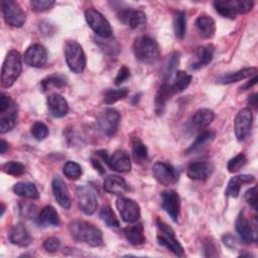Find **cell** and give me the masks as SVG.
I'll return each mask as SVG.
<instances>
[{
	"label": "cell",
	"instance_id": "6f0895ef",
	"mask_svg": "<svg viewBox=\"0 0 258 258\" xmlns=\"http://www.w3.org/2000/svg\"><path fill=\"white\" fill-rule=\"evenodd\" d=\"M256 82H257V76L256 75H254V77L250 80V81H248L241 89H243V90H247V89H250L252 86H254L255 84H256Z\"/></svg>",
	"mask_w": 258,
	"mask_h": 258
},
{
	"label": "cell",
	"instance_id": "ffe728a7",
	"mask_svg": "<svg viewBox=\"0 0 258 258\" xmlns=\"http://www.w3.org/2000/svg\"><path fill=\"white\" fill-rule=\"evenodd\" d=\"M47 107L51 115L55 118H61L69 112V105L67 100L59 94H51L47 97Z\"/></svg>",
	"mask_w": 258,
	"mask_h": 258
},
{
	"label": "cell",
	"instance_id": "f35d334b",
	"mask_svg": "<svg viewBox=\"0 0 258 258\" xmlns=\"http://www.w3.org/2000/svg\"><path fill=\"white\" fill-rule=\"evenodd\" d=\"M129 94L128 88L120 89H110L104 94V102L106 104H113L119 100L124 99Z\"/></svg>",
	"mask_w": 258,
	"mask_h": 258
},
{
	"label": "cell",
	"instance_id": "8fae6325",
	"mask_svg": "<svg viewBox=\"0 0 258 258\" xmlns=\"http://www.w3.org/2000/svg\"><path fill=\"white\" fill-rule=\"evenodd\" d=\"M236 230L240 235L241 239L249 244L257 241V221L254 218L252 221L249 220L243 213L239 215L236 221Z\"/></svg>",
	"mask_w": 258,
	"mask_h": 258
},
{
	"label": "cell",
	"instance_id": "680465c9",
	"mask_svg": "<svg viewBox=\"0 0 258 258\" xmlns=\"http://www.w3.org/2000/svg\"><path fill=\"white\" fill-rule=\"evenodd\" d=\"M248 102L251 106H253L254 108H257V94H252L251 96H249Z\"/></svg>",
	"mask_w": 258,
	"mask_h": 258
},
{
	"label": "cell",
	"instance_id": "74e56055",
	"mask_svg": "<svg viewBox=\"0 0 258 258\" xmlns=\"http://www.w3.org/2000/svg\"><path fill=\"white\" fill-rule=\"evenodd\" d=\"M97 43L100 46V48L109 55H115L119 52V44L117 41L112 37H99L97 39Z\"/></svg>",
	"mask_w": 258,
	"mask_h": 258
},
{
	"label": "cell",
	"instance_id": "8992f818",
	"mask_svg": "<svg viewBox=\"0 0 258 258\" xmlns=\"http://www.w3.org/2000/svg\"><path fill=\"white\" fill-rule=\"evenodd\" d=\"M85 18L89 26L99 37L112 36V28L105 16L95 8H89L85 11Z\"/></svg>",
	"mask_w": 258,
	"mask_h": 258
},
{
	"label": "cell",
	"instance_id": "7dc6e473",
	"mask_svg": "<svg viewBox=\"0 0 258 258\" xmlns=\"http://www.w3.org/2000/svg\"><path fill=\"white\" fill-rule=\"evenodd\" d=\"M54 1L52 0H31L30 5L32 9L36 12H44L49 10L53 5Z\"/></svg>",
	"mask_w": 258,
	"mask_h": 258
},
{
	"label": "cell",
	"instance_id": "484cf974",
	"mask_svg": "<svg viewBox=\"0 0 258 258\" xmlns=\"http://www.w3.org/2000/svg\"><path fill=\"white\" fill-rule=\"evenodd\" d=\"M256 73H257V68H254V67L245 68V69L239 70V71H237V72L229 73V74H226V75L221 76L220 78H218L217 83H219V84H224V85L233 84V83H236V82H239V81L248 79V78H250L251 76L256 75Z\"/></svg>",
	"mask_w": 258,
	"mask_h": 258
},
{
	"label": "cell",
	"instance_id": "b9f144b4",
	"mask_svg": "<svg viewBox=\"0 0 258 258\" xmlns=\"http://www.w3.org/2000/svg\"><path fill=\"white\" fill-rule=\"evenodd\" d=\"M214 137H215V133L213 131H209L208 130V131L202 132L200 135H198L196 140L188 147V149L186 150V153H190V152H194V151L200 149L204 144H206L207 142L213 140Z\"/></svg>",
	"mask_w": 258,
	"mask_h": 258
},
{
	"label": "cell",
	"instance_id": "bcb514c9",
	"mask_svg": "<svg viewBox=\"0 0 258 258\" xmlns=\"http://www.w3.org/2000/svg\"><path fill=\"white\" fill-rule=\"evenodd\" d=\"M178 62H179V53L178 52L171 53L168 60H167V63H166V70H165V79H166V81L171 78V75L175 71Z\"/></svg>",
	"mask_w": 258,
	"mask_h": 258
},
{
	"label": "cell",
	"instance_id": "816d5d0a",
	"mask_svg": "<svg viewBox=\"0 0 258 258\" xmlns=\"http://www.w3.org/2000/svg\"><path fill=\"white\" fill-rule=\"evenodd\" d=\"M19 209H20V213L23 217L25 218H31L35 215V206L30 205V204H26V203H20L19 204Z\"/></svg>",
	"mask_w": 258,
	"mask_h": 258
},
{
	"label": "cell",
	"instance_id": "3957f363",
	"mask_svg": "<svg viewBox=\"0 0 258 258\" xmlns=\"http://www.w3.org/2000/svg\"><path fill=\"white\" fill-rule=\"evenodd\" d=\"M22 71L21 55L18 51L12 49L8 51L2 64L1 85L3 88H10L18 79Z\"/></svg>",
	"mask_w": 258,
	"mask_h": 258
},
{
	"label": "cell",
	"instance_id": "7c38bea8",
	"mask_svg": "<svg viewBox=\"0 0 258 258\" xmlns=\"http://www.w3.org/2000/svg\"><path fill=\"white\" fill-rule=\"evenodd\" d=\"M116 207L121 218L126 223H135L140 218V207L132 199L119 198L116 201Z\"/></svg>",
	"mask_w": 258,
	"mask_h": 258
},
{
	"label": "cell",
	"instance_id": "f5cc1de1",
	"mask_svg": "<svg viewBox=\"0 0 258 258\" xmlns=\"http://www.w3.org/2000/svg\"><path fill=\"white\" fill-rule=\"evenodd\" d=\"M129 77H130L129 69L126 66H123V67H121L119 69V71L117 73V76L115 78V84L116 85H120L123 82H125Z\"/></svg>",
	"mask_w": 258,
	"mask_h": 258
},
{
	"label": "cell",
	"instance_id": "1f68e13d",
	"mask_svg": "<svg viewBox=\"0 0 258 258\" xmlns=\"http://www.w3.org/2000/svg\"><path fill=\"white\" fill-rule=\"evenodd\" d=\"M13 191L15 195L25 199L36 200L39 198V192L35 184L28 181H20L15 183L13 185Z\"/></svg>",
	"mask_w": 258,
	"mask_h": 258
},
{
	"label": "cell",
	"instance_id": "52a82bcc",
	"mask_svg": "<svg viewBox=\"0 0 258 258\" xmlns=\"http://www.w3.org/2000/svg\"><path fill=\"white\" fill-rule=\"evenodd\" d=\"M76 199L80 210L86 215H92L97 210L96 191L90 185H80L76 190Z\"/></svg>",
	"mask_w": 258,
	"mask_h": 258
},
{
	"label": "cell",
	"instance_id": "ac0fdd59",
	"mask_svg": "<svg viewBox=\"0 0 258 258\" xmlns=\"http://www.w3.org/2000/svg\"><path fill=\"white\" fill-rule=\"evenodd\" d=\"M215 47L213 44H205L199 46L195 53V58L190 62L191 70H200L209 64L214 57Z\"/></svg>",
	"mask_w": 258,
	"mask_h": 258
},
{
	"label": "cell",
	"instance_id": "4316f807",
	"mask_svg": "<svg viewBox=\"0 0 258 258\" xmlns=\"http://www.w3.org/2000/svg\"><path fill=\"white\" fill-rule=\"evenodd\" d=\"M216 11L226 18L234 19L238 12V0H216L213 3Z\"/></svg>",
	"mask_w": 258,
	"mask_h": 258
},
{
	"label": "cell",
	"instance_id": "f907efd6",
	"mask_svg": "<svg viewBox=\"0 0 258 258\" xmlns=\"http://www.w3.org/2000/svg\"><path fill=\"white\" fill-rule=\"evenodd\" d=\"M245 200L253 208V210L257 211V187L253 186L249 188L245 192Z\"/></svg>",
	"mask_w": 258,
	"mask_h": 258
},
{
	"label": "cell",
	"instance_id": "681fc988",
	"mask_svg": "<svg viewBox=\"0 0 258 258\" xmlns=\"http://www.w3.org/2000/svg\"><path fill=\"white\" fill-rule=\"evenodd\" d=\"M60 247V241L56 237H48L43 242V248L50 253L56 252Z\"/></svg>",
	"mask_w": 258,
	"mask_h": 258
},
{
	"label": "cell",
	"instance_id": "94428289",
	"mask_svg": "<svg viewBox=\"0 0 258 258\" xmlns=\"http://www.w3.org/2000/svg\"><path fill=\"white\" fill-rule=\"evenodd\" d=\"M4 211H5V206L3 204H1V217L3 216L4 214Z\"/></svg>",
	"mask_w": 258,
	"mask_h": 258
},
{
	"label": "cell",
	"instance_id": "91938a15",
	"mask_svg": "<svg viewBox=\"0 0 258 258\" xmlns=\"http://www.w3.org/2000/svg\"><path fill=\"white\" fill-rule=\"evenodd\" d=\"M8 145H9V144H8L4 139L1 140V145H0V147H1V150H0V151H1V154H4V153L6 152V150L8 149Z\"/></svg>",
	"mask_w": 258,
	"mask_h": 258
},
{
	"label": "cell",
	"instance_id": "d590c367",
	"mask_svg": "<svg viewBox=\"0 0 258 258\" xmlns=\"http://www.w3.org/2000/svg\"><path fill=\"white\" fill-rule=\"evenodd\" d=\"M190 82H191V76L188 75L186 72H183V71L175 72L174 81L170 83L173 93L174 94L181 93L188 87Z\"/></svg>",
	"mask_w": 258,
	"mask_h": 258
},
{
	"label": "cell",
	"instance_id": "836d02e7",
	"mask_svg": "<svg viewBox=\"0 0 258 258\" xmlns=\"http://www.w3.org/2000/svg\"><path fill=\"white\" fill-rule=\"evenodd\" d=\"M68 84V79L66 76L60 74H53L41 81V88L43 91H48L51 89H60Z\"/></svg>",
	"mask_w": 258,
	"mask_h": 258
},
{
	"label": "cell",
	"instance_id": "60d3db41",
	"mask_svg": "<svg viewBox=\"0 0 258 258\" xmlns=\"http://www.w3.org/2000/svg\"><path fill=\"white\" fill-rule=\"evenodd\" d=\"M62 171H63V174L68 178L73 179V180L78 179L82 175V172H83L81 165L78 162L72 161V160H69L64 163V165L62 167Z\"/></svg>",
	"mask_w": 258,
	"mask_h": 258
},
{
	"label": "cell",
	"instance_id": "cb8c5ba5",
	"mask_svg": "<svg viewBox=\"0 0 258 258\" xmlns=\"http://www.w3.org/2000/svg\"><path fill=\"white\" fill-rule=\"evenodd\" d=\"M254 180H255V177L251 174H240V175L233 176L228 182L225 194L228 197L237 198L240 194V189L243 186V184L252 183L254 182Z\"/></svg>",
	"mask_w": 258,
	"mask_h": 258
},
{
	"label": "cell",
	"instance_id": "c3c4849f",
	"mask_svg": "<svg viewBox=\"0 0 258 258\" xmlns=\"http://www.w3.org/2000/svg\"><path fill=\"white\" fill-rule=\"evenodd\" d=\"M16 104L13 102V100L5 95L4 93H2L0 95V114H3L7 111H9L10 109H12L13 107H15Z\"/></svg>",
	"mask_w": 258,
	"mask_h": 258
},
{
	"label": "cell",
	"instance_id": "d6a6232c",
	"mask_svg": "<svg viewBox=\"0 0 258 258\" xmlns=\"http://www.w3.org/2000/svg\"><path fill=\"white\" fill-rule=\"evenodd\" d=\"M0 115V133L4 134L10 131L17 122V106Z\"/></svg>",
	"mask_w": 258,
	"mask_h": 258
},
{
	"label": "cell",
	"instance_id": "11a10c76",
	"mask_svg": "<svg viewBox=\"0 0 258 258\" xmlns=\"http://www.w3.org/2000/svg\"><path fill=\"white\" fill-rule=\"evenodd\" d=\"M223 242L230 249H236L237 245H238V242H237L236 238L234 236H232V235H225V236H223Z\"/></svg>",
	"mask_w": 258,
	"mask_h": 258
},
{
	"label": "cell",
	"instance_id": "83f0119b",
	"mask_svg": "<svg viewBox=\"0 0 258 258\" xmlns=\"http://www.w3.org/2000/svg\"><path fill=\"white\" fill-rule=\"evenodd\" d=\"M215 114L208 108H202L198 110L190 119V124L196 130L204 129L208 127L214 120Z\"/></svg>",
	"mask_w": 258,
	"mask_h": 258
},
{
	"label": "cell",
	"instance_id": "db71d44e",
	"mask_svg": "<svg viewBox=\"0 0 258 258\" xmlns=\"http://www.w3.org/2000/svg\"><path fill=\"white\" fill-rule=\"evenodd\" d=\"M219 249V247L216 245V243L214 241H211V240H208L205 242L204 244V250H205V256H217L218 255V252L217 250Z\"/></svg>",
	"mask_w": 258,
	"mask_h": 258
},
{
	"label": "cell",
	"instance_id": "7a4b0ae2",
	"mask_svg": "<svg viewBox=\"0 0 258 258\" xmlns=\"http://www.w3.org/2000/svg\"><path fill=\"white\" fill-rule=\"evenodd\" d=\"M133 51L136 58L144 63H154L160 56L158 43L148 35H143L135 39Z\"/></svg>",
	"mask_w": 258,
	"mask_h": 258
},
{
	"label": "cell",
	"instance_id": "ee69618b",
	"mask_svg": "<svg viewBox=\"0 0 258 258\" xmlns=\"http://www.w3.org/2000/svg\"><path fill=\"white\" fill-rule=\"evenodd\" d=\"M246 163H247L246 155L244 153H239L238 155H236L235 157H233L229 160L227 168H228L229 172L235 173V172L239 171Z\"/></svg>",
	"mask_w": 258,
	"mask_h": 258
},
{
	"label": "cell",
	"instance_id": "f1b7e54d",
	"mask_svg": "<svg viewBox=\"0 0 258 258\" xmlns=\"http://www.w3.org/2000/svg\"><path fill=\"white\" fill-rule=\"evenodd\" d=\"M196 26L200 32V34L205 38H211L214 36L216 31L215 20L206 14L200 15L196 19Z\"/></svg>",
	"mask_w": 258,
	"mask_h": 258
},
{
	"label": "cell",
	"instance_id": "603a6c76",
	"mask_svg": "<svg viewBox=\"0 0 258 258\" xmlns=\"http://www.w3.org/2000/svg\"><path fill=\"white\" fill-rule=\"evenodd\" d=\"M36 223L39 227H57L60 224L56 210L51 206H45L37 216Z\"/></svg>",
	"mask_w": 258,
	"mask_h": 258
},
{
	"label": "cell",
	"instance_id": "e575fe53",
	"mask_svg": "<svg viewBox=\"0 0 258 258\" xmlns=\"http://www.w3.org/2000/svg\"><path fill=\"white\" fill-rule=\"evenodd\" d=\"M132 153L136 163L143 164L148 160V149L138 137H135L132 141Z\"/></svg>",
	"mask_w": 258,
	"mask_h": 258
},
{
	"label": "cell",
	"instance_id": "d6986e66",
	"mask_svg": "<svg viewBox=\"0 0 258 258\" xmlns=\"http://www.w3.org/2000/svg\"><path fill=\"white\" fill-rule=\"evenodd\" d=\"M108 166L118 172H128L131 169V160L129 155L122 150L115 151L106 161Z\"/></svg>",
	"mask_w": 258,
	"mask_h": 258
},
{
	"label": "cell",
	"instance_id": "5bb4252c",
	"mask_svg": "<svg viewBox=\"0 0 258 258\" xmlns=\"http://www.w3.org/2000/svg\"><path fill=\"white\" fill-rule=\"evenodd\" d=\"M252 121H253V115H252L251 109L249 108H243L236 115V118L234 121V129H235V135L239 141L245 139L248 133L250 132Z\"/></svg>",
	"mask_w": 258,
	"mask_h": 258
},
{
	"label": "cell",
	"instance_id": "2e32d148",
	"mask_svg": "<svg viewBox=\"0 0 258 258\" xmlns=\"http://www.w3.org/2000/svg\"><path fill=\"white\" fill-rule=\"evenodd\" d=\"M119 19L132 29H138L146 24V15L140 10L130 8L122 9L118 12Z\"/></svg>",
	"mask_w": 258,
	"mask_h": 258
},
{
	"label": "cell",
	"instance_id": "8d00e7d4",
	"mask_svg": "<svg viewBox=\"0 0 258 258\" xmlns=\"http://www.w3.org/2000/svg\"><path fill=\"white\" fill-rule=\"evenodd\" d=\"M173 31L178 39H182L186 31V19L184 11H175L173 14Z\"/></svg>",
	"mask_w": 258,
	"mask_h": 258
},
{
	"label": "cell",
	"instance_id": "ab89813d",
	"mask_svg": "<svg viewBox=\"0 0 258 258\" xmlns=\"http://www.w3.org/2000/svg\"><path fill=\"white\" fill-rule=\"evenodd\" d=\"M100 218L110 228H118L120 226V223L115 213L109 206H105L102 208L100 212Z\"/></svg>",
	"mask_w": 258,
	"mask_h": 258
},
{
	"label": "cell",
	"instance_id": "ba28073f",
	"mask_svg": "<svg viewBox=\"0 0 258 258\" xmlns=\"http://www.w3.org/2000/svg\"><path fill=\"white\" fill-rule=\"evenodd\" d=\"M1 9L7 24L13 27H21L25 22V13L20 5L12 0H2Z\"/></svg>",
	"mask_w": 258,
	"mask_h": 258
},
{
	"label": "cell",
	"instance_id": "44dd1931",
	"mask_svg": "<svg viewBox=\"0 0 258 258\" xmlns=\"http://www.w3.org/2000/svg\"><path fill=\"white\" fill-rule=\"evenodd\" d=\"M213 172V166L207 161H196L188 165L186 174L190 179L204 180Z\"/></svg>",
	"mask_w": 258,
	"mask_h": 258
},
{
	"label": "cell",
	"instance_id": "9c48e42d",
	"mask_svg": "<svg viewBox=\"0 0 258 258\" xmlns=\"http://www.w3.org/2000/svg\"><path fill=\"white\" fill-rule=\"evenodd\" d=\"M97 124L104 134L113 136L120 124V114L116 109L106 108L98 115Z\"/></svg>",
	"mask_w": 258,
	"mask_h": 258
},
{
	"label": "cell",
	"instance_id": "e0dca14e",
	"mask_svg": "<svg viewBox=\"0 0 258 258\" xmlns=\"http://www.w3.org/2000/svg\"><path fill=\"white\" fill-rule=\"evenodd\" d=\"M52 191H53V196L56 200V202L58 203V205L68 210L71 208V196H70V191L68 189V186L66 184V182L62 180L61 177L59 176H54L52 179Z\"/></svg>",
	"mask_w": 258,
	"mask_h": 258
},
{
	"label": "cell",
	"instance_id": "5b68a950",
	"mask_svg": "<svg viewBox=\"0 0 258 258\" xmlns=\"http://www.w3.org/2000/svg\"><path fill=\"white\" fill-rule=\"evenodd\" d=\"M157 227L160 231V234L157 236L158 243L171 251L176 256H182L183 255V247L179 243V241L175 238V234L173 230L165 224L160 219L156 220Z\"/></svg>",
	"mask_w": 258,
	"mask_h": 258
},
{
	"label": "cell",
	"instance_id": "30bf717a",
	"mask_svg": "<svg viewBox=\"0 0 258 258\" xmlns=\"http://www.w3.org/2000/svg\"><path fill=\"white\" fill-rule=\"evenodd\" d=\"M152 172L155 179L163 185H171L178 181L179 174L177 170L169 163L157 161L152 167Z\"/></svg>",
	"mask_w": 258,
	"mask_h": 258
},
{
	"label": "cell",
	"instance_id": "9a60e30c",
	"mask_svg": "<svg viewBox=\"0 0 258 258\" xmlns=\"http://www.w3.org/2000/svg\"><path fill=\"white\" fill-rule=\"evenodd\" d=\"M24 62L32 68H41L47 60V51L45 47L39 43L30 45L23 56Z\"/></svg>",
	"mask_w": 258,
	"mask_h": 258
},
{
	"label": "cell",
	"instance_id": "7402d4cb",
	"mask_svg": "<svg viewBox=\"0 0 258 258\" xmlns=\"http://www.w3.org/2000/svg\"><path fill=\"white\" fill-rule=\"evenodd\" d=\"M9 240L19 247H27L32 243V237L23 224H16L9 233Z\"/></svg>",
	"mask_w": 258,
	"mask_h": 258
},
{
	"label": "cell",
	"instance_id": "f546056e",
	"mask_svg": "<svg viewBox=\"0 0 258 258\" xmlns=\"http://www.w3.org/2000/svg\"><path fill=\"white\" fill-rule=\"evenodd\" d=\"M174 95L173 91H172V88H171V85L170 83L168 82H164L160 88L158 89L157 93H156V96H155V100H154V103H155V110L158 114H160L162 111H163V108L166 104V102Z\"/></svg>",
	"mask_w": 258,
	"mask_h": 258
},
{
	"label": "cell",
	"instance_id": "4fadbf2b",
	"mask_svg": "<svg viewBox=\"0 0 258 258\" xmlns=\"http://www.w3.org/2000/svg\"><path fill=\"white\" fill-rule=\"evenodd\" d=\"M161 207L173 222H177L180 214V198L174 189L161 192Z\"/></svg>",
	"mask_w": 258,
	"mask_h": 258
},
{
	"label": "cell",
	"instance_id": "7bdbcfd3",
	"mask_svg": "<svg viewBox=\"0 0 258 258\" xmlns=\"http://www.w3.org/2000/svg\"><path fill=\"white\" fill-rule=\"evenodd\" d=\"M3 172L13 175V176H20L25 172V166L19 161H8L2 165Z\"/></svg>",
	"mask_w": 258,
	"mask_h": 258
},
{
	"label": "cell",
	"instance_id": "4dcf8cb0",
	"mask_svg": "<svg viewBox=\"0 0 258 258\" xmlns=\"http://www.w3.org/2000/svg\"><path fill=\"white\" fill-rule=\"evenodd\" d=\"M123 234L127 241L134 246L141 245L145 242V235H144V228L141 224H137L134 226L127 227L123 230Z\"/></svg>",
	"mask_w": 258,
	"mask_h": 258
},
{
	"label": "cell",
	"instance_id": "9f6ffc18",
	"mask_svg": "<svg viewBox=\"0 0 258 258\" xmlns=\"http://www.w3.org/2000/svg\"><path fill=\"white\" fill-rule=\"evenodd\" d=\"M92 164H93V166L95 167V169L98 170L101 174H103V173L105 172V169H104L103 165L101 164V162H100L99 160H96V159L92 158Z\"/></svg>",
	"mask_w": 258,
	"mask_h": 258
},
{
	"label": "cell",
	"instance_id": "277c9868",
	"mask_svg": "<svg viewBox=\"0 0 258 258\" xmlns=\"http://www.w3.org/2000/svg\"><path fill=\"white\" fill-rule=\"evenodd\" d=\"M64 56L69 69L75 74H81L86 67V55L81 44L75 40L67 41Z\"/></svg>",
	"mask_w": 258,
	"mask_h": 258
},
{
	"label": "cell",
	"instance_id": "6da1fadb",
	"mask_svg": "<svg viewBox=\"0 0 258 258\" xmlns=\"http://www.w3.org/2000/svg\"><path fill=\"white\" fill-rule=\"evenodd\" d=\"M69 231L76 241L88 244L92 247L103 245L102 231L89 222L75 220L69 224Z\"/></svg>",
	"mask_w": 258,
	"mask_h": 258
},
{
	"label": "cell",
	"instance_id": "d4e9b609",
	"mask_svg": "<svg viewBox=\"0 0 258 258\" xmlns=\"http://www.w3.org/2000/svg\"><path fill=\"white\" fill-rule=\"evenodd\" d=\"M104 188L112 195H124L128 190V185L125 179L116 174H110L104 179Z\"/></svg>",
	"mask_w": 258,
	"mask_h": 258
},
{
	"label": "cell",
	"instance_id": "f6af8a7d",
	"mask_svg": "<svg viewBox=\"0 0 258 258\" xmlns=\"http://www.w3.org/2000/svg\"><path fill=\"white\" fill-rule=\"evenodd\" d=\"M30 132L36 140L40 141V140H43L47 137L48 128L44 123H42L40 121H36L32 124V126L30 128Z\"/></svg>",
	"mask_w": 258,
	"mask_h": 258
}]
</instances>
